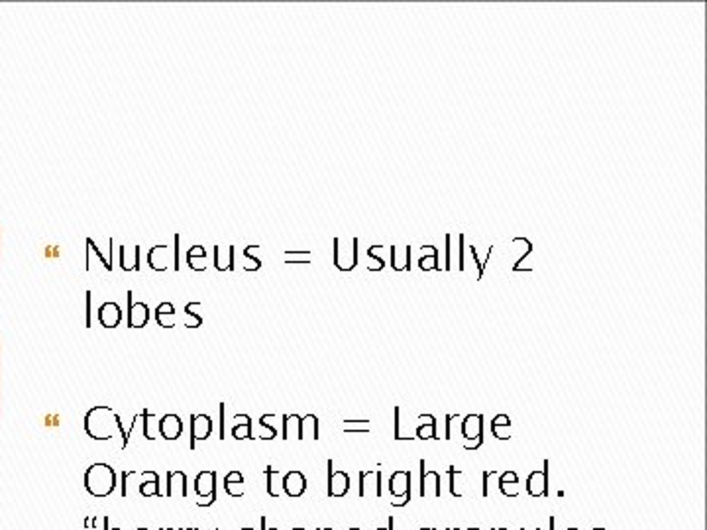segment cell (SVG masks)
<instances>
[{"instance_id":"cell-13","label":"cell","mask_w":707,"mask_h":530,"mask_svg":"<svg viewBox=\"0 0 707 530\" xmlns=\"http://www.w3.org/2000/svg\"><path fill=\"white\" fill-rule=\"evenodd\" d=\"M99 320L104 328H116L122 320V311L116 302H104L99 309Z\"/></svg>"},{"instance_id":"cell-15","label":"cell","mask_w":707,"mask_h":530,"mask_svg":"<svg viewBox=\"0 0 707 530\" xmlns=\"http://www.w3.org/2000/svg\"><path fill=\"white\" fill-rule=\"evenodd\" d=\"M128 301H130V311H128L130 328H142V326H146L147 319H149V312H147L146 304H144V302L134 304V302H132V292H128Z\"/></svg>"},{"instance_id":"cell-50","label":"cell","mask_w":707,"mask_h":530,"mask_svg":"<svg viewBox=\"0 0 707 530\" xmlns=\"http://www.w3.org/2000/svg\"><path fill=\"white\" fill-rule=\"evenodd\" d=\"M446 530H454V529H446Z\"/></svg>"},{"instance_id":"cell-21","label":"cell","mask_w":707,"mask_h":530,"mask_svg":"<svg viewBox=\"0 0 707 530\" xmlns=\"http://www.w3.org/2000/svg\"><path fill=\"white\" fill-rule=\"evenodd\" d=\"M277 476H281V472H277V469H273V467H267L266 469V477H267V493L271 495V497H279V495L283 493L279 487H277V483H276V477Z\"/></svg>"},{"instance_id":"cell-20","label":"cell","mask_w":707,"mask_h":530,"mask_svg":"<svg viewBox=\"0 0 707 530\" xmlns=\"http://www.w3.org/2000/svg\"><path fill=\"white\" fill-rule=\"evenodd\" d=\"M307 436L319 440V419L314 414H307L305 419H301V436H299V440H305Z\"/></svg>"},{"instance_id":"cell-3","label":"cell","mask_w":707,"mask_h":530,"mask_svg":"<svg viewBox=\"0 0 707 530\" xmlns=\"http://www.w3.org/2000/svg\"><path fill=\"white\" fill-rule=\"evenodd\" d=\"M195 493L202 499H209L199 507H211L216 501V472H201L195 477Z\"/></svg>"},{"instance_id":"cell-22","label":"cell","mask_w":707,"mask_h":530,"mask_svg":"<svg viewBox=\"0 0 707 530\" xmlns=\"http://www.w3.org/2000/svg\"><path fill=\"white\" fill-rule=\"evenodd\" d=\"M456 476H462V472L460 469H456L454 466H450V469H448V479H450V495L452 497H456V499H462L464 497V493L460 491V483L456 481Z\"/></svg>"},{"instance_id":"cell-33","label":"cell","mask_w":707,"mask_h":530,"mask_svg":"<svg viewBox=\"0 0 707 530\" xmlns=\"http://www.w3.org/2000/svg\"><path fill=\"white\" fill-rule=\"evenodd\" d=\"M460 271H464V236H460Z\"/></svg>"},{"instance_id":"cell-41","label":"cell","mask_w":707,"mask_h":530,"mask_svg":"<svg viewBox=\"0 0 707 530\" xmlns=\"http://www.w3.org/2000/svg\"><path fill=\"white\" fill-rule=\"evenodd\" d=\"M421 530H434V529H421Z\"/></svg>"},{"instance_id":"cell-47","label":"cell","mask_w":707,"mask_h":530,"mask_svg":"<svg viewBox=\"0 0 707 530\" xmlns=\"http://www.w3.org/2000/svg\"><path fill=\"white\" fill-rule=\"evenodd\" d=\"M594 530H603V529H594Z\"/></svg>"},{"instance_id":"cell-17","label":"cell","mask_w":707,"mask_h":530,"mask_svg":"<svg viewBox=\"0 0 707 530\" xmlns=\"http://www.w3.org/2000/svg\"><path fill=\"white\" fill-rule=\"evenodd\" d=\"M419 421H423V424L417 429V438H421V440H431V438L438 440L441 438V436L436 434V419H434L432 414H421V417H419Z\"/></svg>"},{"instance_id":"cell-36","label":"cell","mask_w":707,"mask_h":530,"mask_svg":"<svg viewBox=\"0 0 707 530\" xmlns=\"http://www.w3.org/2000/svg\"><path fill=\"white\" fill-rule=\"evenodd\" d=\"M262 530H277V529H267V521H266V517H262Z\"/></svg>"},{"instance_id":"cell-19","label":"cell","mask_w":707,"mask_h":530,"mask_svg":"<svg viewBox=\"0 0 707 530\" xmlns=\"http://www.w3.org/2000/svg\"><path fill=\"white\" fill-rule=\"evenodd\" d=\"M509 429H511V422H509V417L507 414H497L496 419L491 421V432L497 440H509L511 434H509Z\"/></svg>"},{"instance_id":"cell-23","label":"cell","mask_w":707,"mask_h":530,"mask_svg":"<svg viewBox=\"0 0 707 530\" xmlns=\"http://www.w3.org/2000/svg\"><path fill=\"white\" fill-rule=\"evenodd\" d=\"M232 436L236 440L252 438V422H250V419H246L244 424H236V426L232 429Z\"/></svg>"},{"instance_id":"cell-4","label":"cell","mask_w":707,"mask_h":530,"mask_svg":"<svg viewBox=\"0 0 707 530\" xmlns=\"http://www.w3.org/2000/svg\"><path fill=\"white\" fill-rule=\"evenodd\" d=\"M548 472H551V462L544 460V467L541 472H533L527 477V493L534 499L548 497Z\"/></svg>"},{"instance_id":"cell-49","label":"cell","mask_w":707,"mask_h":530,"mask_svg":"<svg viewBox=\"0 0 707 530\" xmlns=\"http://www.w3.org/2000/svg\"><path fill=\"white\" fill-rule=\"evenodd\" d=\"M138 530H147V529H138Z\"/></svg>"},{"instance_id":"cell-7","label":"cell","mask_w":707,"mask_h":530,"mask_svg":"<svg viewBox=\"0 0 707 530\" xmlns=\"http://www.w3.org/2000/svg\"><path fill=\"white\" fill-rule=\"evenodd\" d=\"M281 485H283V493L291 499H297L307 491V477L301 474V472H287L281 479Z\"/></svg>"},{"instance_id":"cell-35","label":"cell","mask_w":707,"mask_h":530,"mask_svg":"<svg viewBox=\"0 0 707 530\" xmlns=\"http://www.w3.org/2000/svg\"><path fill=\"white\" fill-rule=\"evenodd\" d=\"M472 256H474V259L478 261V267H479V279H481V275H484V264L479 261V257H478V252H476V247L472 246Z\"/></svg>"},{"instance_id":"cell-26","label":"cell","mask_w":707,"mask_h":530,"mask_svg":"<svg viewBox=\"0 0 707 530\" xmlns=\"http://www.w3.org/2000/svg\"><path fill=\"white\" fill-rule=\"evenodd\" d=\"M224 483H236V485H242L244 483V476L240 474V472H230L228 476L224 477Z\"/></svg>"},{"instance_id":"cell-10","label":"cell","mask_w":707,"mask_h":530,"mask_svg":"<svg viewBox=\"0 0 707 530\" xmlns=\"http://www.w3.org/2000/svg\"><path fill=\"white\" fill-rule=\"evenodd\" d=\"M166 497H173V499H185L187 497V476L183 472H169L167 474V491Z\"/></svg>"},{"instance_id":"cell-24","label":"cell","mask_w":707,"mask_h":530,"mask_svg":"<svg viewBox=\"0 0 707 530\" xmlns=\"http://www.w3.org/2000/svg\"><path fill=\"white\" fill-rule=\"evenodd\" d=\"M344 430L346 432H368L369 421H346L344 422Z\"/></svg>"},{"instance_id":"cell-31","label":"cell","mask_w":707,"mask_h":530,"mask_svg":"<svg viewBox=\"0 0 707 530\" xmlns=\"http://www.w3.org/2000/svg\"><path fill=\"white\" fill-rule=\"evenodd\" d=\"M452 421H454V414H446V432H444V434H446L444 438H446V440L452 438V430H450Z\"/></svg>"},{"instance_id":"cell-1","label":"cell","mask_w":707,"mask_h":530,"mask_svg":"<svg viewBox=\"0 0 707 530\" xmlns=\"http://www.w3.org/2000/svg\"><path fill=\"white\" fill-rule=\"evenodd\" d=\"M85 430L94 440H111L114 434H122V450L128 444V432L122 426V421L116 412L106 405H97L94 409L87 412L85 417Z\"/></svg>"},{"instance_id":"cell-28","label":"cell","mask_w":707,"mask_h":530,"mask_svg":"<svg viewBox=\"0 0 707 530\" xmlns=\"http://www.w3.org/2000/svg\"><path fill=\"white\" fill-rule=\"evenodd\" d=\"M409 501H411V493H405L403 497H393V499H391V505H393V507H405Z\"/></svg>"},{"instance_id":"cell-48","label":"cell","mask_w":707,"mask_h":530,"mask_svg":"<svg viewBox=\"0 0 707 530\" xmlns=\"http://www.w3.org/2000/svg\"><path fill=\"white\" fill-rule=\"evenodd\" d=\"M350 530H359V529H350Z\"/></svg>"},{"instance_id":"cell-37","label":"cell","mask_w":707,"mask_h":530,"mask_svg":"<svg viewBox=\"0 0 707 530\" xmlns=\"http://www.w3.org/2000/svg\"><path fill=\"white\" fill-rule=\"evenodd\" d=\"M104 530H122V529H111V521L104 519Z\"/></svg>"},{"instance_id":"cell-25","label":"cell","mask_w":707,"mask_h":530,"mask_svg":"<svg viewBox=\"0 0 707 530\" xmlns=\"http://www.w3.org/2000/svg\"><path fill=\"white\" fill-rule=\"evenodd\" d=\"M496 477H499L497 472H486V474H484V489H481V495H484L486 499L491 495V481H493Z\"/></svg>"},{"instance_id":"cell-8","label":"cell","mask_w":707,"mask_h":530,"mask_svg":"<svg viewBox=\"0 0 707 530\" xmlns=\"http://www.w3.org/2000/svg\"><path fill=\"white\" fill-rule=\"evenodd\" d=\"M359 497H381V472L359 474Z\"/></svg>"},{"instance_id":"cell-18","label":"cell","mask_w":707,"mask_h":530,"mask_svg":"<svg viewBox=\"0 0 707 530\" xmlns=\"http://www.w3.org/2000/svg\"><path fill=\"white\" fill-rule=\"evenodd\" d=\"M138 491L142 493V497H161V491H159V476L156 472H146V479L144 483H140Z\"/></svg>"},{"instance_id":"cell-6","label":"cell","mask_w":707,"mask_h":530,"mask_svg":"<svg viewBox=\"0 0 707 530\" xmlns=\"http://www.w3.org/2000/svg\"><path fill=\"white\" fill-rule=\"evenodd\" d=\"M421 497L423 499H438L441 491V476L436 472H424V460H421Z\"/></svg>"},{"instance_id":"cell-30","label":"cell","mask_w":707,"mask_h":530,"mask_svg":"<svg viewBox=\"0 0 707 530\" xmlns=\"http://www.w3.org/2000/svg\"><path fill=\"white\" fill-rule=\"evenodd\" d=\"M481 444H484V436L478 440H474L472 444H469V442H466V444H464V450H468V452H476V450L481 448Z\"/></svg>"},{"instance_id":"cell-14","label":"cell","mask_w":707,"mask_h":530,"mask_svg":"<svg viewBox=\"0 0 707 530\" xmlns=\"http://www.w3.org/2000/svg\"><path fill=\"white\" fill-rule=\"evenodd\" d=\"M389 491L393 497H403L405 493H411V472H393L389 479Z\"/></svg>"},{"instance_id":"cell-40","label":"cell","mask_w":707,"mask_h":530,"mask_svg":"<svg viewBox=\"0 0 707 530\" xmlns=\"http://www.w3.org/2000/svg\"><path fill=\"white\" fill-rule=\"evenodd\" d=\"M493 530H507V529H493Z\"/></svg>"},{"instance_id":"cell-32","label":"cell","mask_w":707,"mask_h":530,"mask_svg":"<svg viewBox=\"0 0 707 530\" xmlns=\"http://www.w3.org/2000/svg\"><path fill=\"white\" fill-rule=\"evenodd\" d=\"M444 269L446 271L450 269V234L446 236V265H444Z\"/></svg>"},{"instance_id":"cell-12","label":"cell","mask_w":707,"mask_h":530,"mask_svg":"<svg viewBox=\"0 0 707 530\" xmlns=\"http://www.w3.org/2000/svg\"><path fill=\"white\" fill-rule=\"evenodd\" d=\"M462 436L468 440H478L484 436V417L481 414H468L462 421Z\"/></svg>"},{"instance_id":"cell-43","label":"cell","mask_w":707,"mask_h":530,"mask_svg":"<svg viewBox=\"0 0 707 530\" xmlns=\"http://www.w3.org/2000/svg\"><path fill=\"white\" fill-rule=\"evenodd\" d=\"M468 530H479V529H468Z\"/></svg>"},{"instance_id":"cell-44","label":"cell","mask_w":707,"mask_h":530,"mask_svg":"<svg viewBox=\"0 0 707 530\" xmlns=\"http://www.w3.org/2000/svg\"><path fill=\"white\" fill-rule=\"evenodd\" d=\"M293 530H305V529H293Z\"/></svg>"},{"instance_id":"cell-5","label":"cell","mask_w":707,"mask_h":530,"mask_svg":"<svg viewBox=\"0 0 707 530\" xmlns=\"http://www.w3.org/2000/svg\"><path fill=\"white\" fill-rule=\"evenodd\" d=\"M350 491V476L342 469H332V460H328V497L340 499Z\"/></svg>"},{"instance_id":"cell-27","label":"cell","mask_w":707,"mask_h":530,"mask_svg":"<svg viewBox=\"0 0 707 530\" xmlns=\"http://www.w3.org/2000/svg\"><path fill=\"white\" fill-rule=\"evenodd\" d=\"M269 417H271V414H269ZM269 417H267V414H266V417H262V421H259V426H262V429H267V432H269V440H271V438H276L277 430L273 429V426H269V424H267V421H269Z\"/></svg>"},{"instance_id":"cell-2","label":"cell","mask_w":707,"mask_h":530,"mask_svg":"<svg viewBox=\"0 0 707 530\" xmlns=\"http://www.w3.org/2000/svg\"><path fill=\"white\" fill-rule=\"evenodd\" d=\"M85 487L97 499L111 497L112 491L116 489V474H114V469L111 466H106V464H92L87 469V474H85Z\"/></svg>"},{"instance_id":"cell-46","label":"cell","mask_w":707,"mask_h":530,"mask_svg":"<svg viewBox=\"0 0 707 530\" xmlns=\"http://www.w3.org/2000/svg\"><path fill=\"white\" fill-rule=\"evenodd\" d=\"M568 530H578V529H568Z\"/></svg>"},{"instance_id":"cell-16","label":"cell","mask_w":707,"mask_h":530,"mask_svg":"<svg viewBox=\"0 0 707 530\" xmlns=\"http://www.w3.org/2000/svg\"><path fill=\"white\" fill-rule=\"evenodd\" d=\"M499 483H497V491L499 493H503L505 497H517L519 495V476L515 474V472H505V474H501L499 476V479H497Z\"/></svg>"},{"instance_id":"cell-42","label":"cell","mask_w":707,"mask_h":530,"mask_svg":"<svg viewBox=\"0 0 707 530\" xmlns=\"http://www.w3.org/2000/svg\"><path fill=\"white\" fill-rule=\"evenodd\" d=\"M521 530H527V529H521ZM534 530H541V529H534Z\"/></svg>"},{"instance_id":"cell-45","label":"cell","mask_w":707,"mask_h":530,"mask_svg":"<svg viewBox=\"0 0 707 530\" xmlns=\"http://www.w3.org/2000/svg\"><path fill=\"white\" fill-rule=\"evenodd\" d=\"M321 530H332V529H321Z\"/></svg>"},{"instance_id":"cell-38","label":"cell","mask_w":707,"mask_h":530,"mask_svg":"<svg viewBox=\"0 0 707 530\" xmlns=\"http://www.w3.org/2000/svg\"><path fill=\"white\" fill-rule=\"evenodd\" d=\"M377 530H393V517L389 519V526H386V529H377Z\"/></svg>"},{"instance_id":"cell-34","label":"cell","mask_w":707,"mask_h":530,"mask_svg":"<svg viewBox=\"0 0 707 530\" xmlns=\"http://www.w3.org/2000/svg\"><path fill=\"white\" fill-rule=\"evenodd\" d=\"M193 256H201V257H204V249H202L201 246H195L193 249H191V252H189V254H187V259H189V257H193Z\"/></svg>"},{"instance_id":"cell-11","label":"cell","mask_w":707,"mask_h":530,"mask_svg":"<svg viewBox=\"0 0 707 530\" xmlns=\"http://www.w3.org/2000/svg\"><path fill=\"white\" fill-rule=\"evenodd\" d=\"M183 432V422L177 414H166L159 419V434L166 440H177Z\"/></svg>"},{"instance_id":"cell-29","label":"cell","mask_w":707,"mask_h":530,"mask_svg":"<svg viewBox=\"0 0 707 530\" xmlns=\"http://www.w3.org/2000/svg\"><path fill=\"white\" fill-rule=\"evenodd\" d=\"M399 414H401V409L395 407V440H405L403 434H401V419H399Z\"/></svg>"},{"instance_id":"cell-51","label":"cell","mask_w":707,"mask_h":530,"mask_svg":"<svg viewBox=\"0 0 707 530\" xmlns=\"http://www.w3.org/2000/svg\"><path fill=\"white\" fill-rule=\"evenodd\" d=\"M242 530H248V529H242Z\"/></svg>"},{"instance_id":"cell-9","label":"cell","mask_w":707,"mask_h":530,"mask_svg":"<svg viewBox=\"0 0 707 530\" xmlns=\"http://www.w3.org/2000/svg\"><path fill=\"white\" fill-rule=\"evenodd\" d=\"M212 432V421L207 414H193L191 417V450H195L199 440H207Z\"/></svg>"},{"instance_id":"cell-39","label":"cell","mask_w":707,"mask_h":530,"mask_svg":"<svg viewBox=\"0 0 707 530\" xmlns=\"http://www.w3.org/2000/svg\"><path fill=\"white\" fill-rule=\"evenodd\" d=\"M554 522H556V519H554V517H551V530H554Z\"/></svg>"}]
</instances>
